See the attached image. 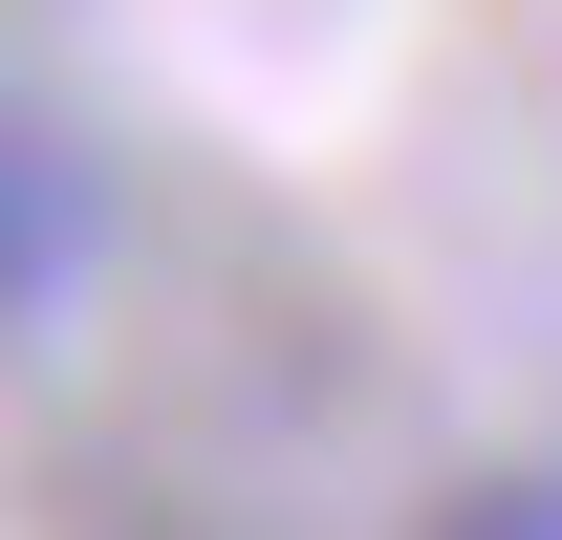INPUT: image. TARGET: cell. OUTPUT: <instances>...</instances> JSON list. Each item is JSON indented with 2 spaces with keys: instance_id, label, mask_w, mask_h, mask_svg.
Segmentation results:
<instances>
[{
  "instance_id": "6da1fadb",
  "label": "cell",
  "mask_w": 562,
  "mask_h": 540,
  "mask_svg": "<svg viewBox=\"0 0 562 540\" xmlns=\"http://www.w3.org/2000/svg\"><path fill=\"white\" fill-rule=\"evenodd\" d=\"M87 238H109V195H87V151L0 109V346H22V325H44V303L87 281Z\"/></svg>"
},
{
  "instance_id": "7a4b0ae2",
  "label": "cell",
  "mask_w": 562,
  "mask_h": 540,
  "mask_svg": "<svg viewBox=\"0 0 562 540\" xmlns=\"http://www.w3.org/2000/svg\"><path fill=\"white\" fill-rule=\"evenodd\" d=\"M476 540H562V497H497V519H476Z\"/></svg>"
}]
</instances>
